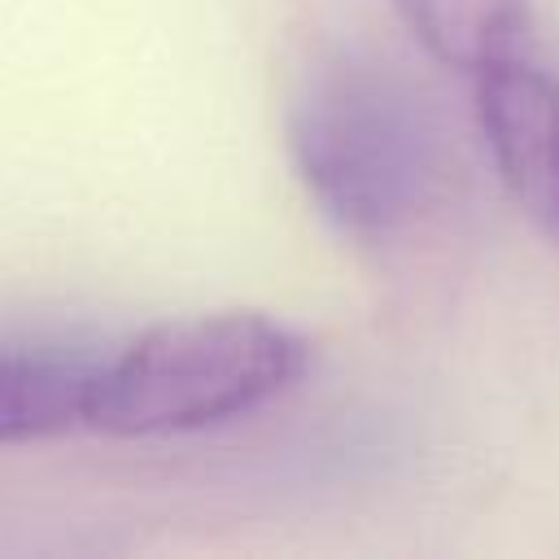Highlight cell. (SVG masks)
<instances>
[{"mask_svg": "<svg viewBox=\"0 0 559 559\" xmlns=\"http://www.w3.org/2000/svg\"><path fill=\"white\" fill-rule=\"evenodd\" d=\"M476 118L507 192L559 249V79L511 57L476 74Z\"/></svg>", "mask_w": 559, "mask_h": 559, "instance_id": "cell-3", "label": "cell"}, {"mask_svg": "<svg viewBox=\"0 0 559 559\" xmlns=\"http://www.w3.org/2000/svg\"><path fill=\"white\" fill-rule=\"evenodd\" d=\"M306 341L253 310L170 319L96 362L87 428L109 437L201 432L288 393Z\"/></svg>", "mask_w": 559, "mask_h": 559, "instance_id": "cell-2", "label": "cell"}, {"mask_svg": "<svg viewBox=\"0 0 559 559\" xmlns=\"http://www.w3.org/2000/svg\"><path fill=\"white\" fill-rule=\"evenodd\" d=\"M393 9L432 61L472 79L524 57L528 0H393Z\"/></svg>", "mask_w": 559, "mask_h": 559, "instance_id": "cell-5", "label": "cell"}, {"mask_svg": "<svg viewBox=\"0 0 559 559\" xmlns=\"http://www.w3.org/2000/svg\"><path fill=\"white\" fill-rule=\"evenodd\" d=\"M288 153L319 214L354 240L406 231L445 179V140L424 92L358 52L306 74L288 109Z\"/></svg>", "mask_w": 559, "mask_h": 559, "instance_id": "cell-1", "label": "cell"}, {"mask_svg": "<svg viewBox=\"0 0 559 559\" xmlns=\"http://www.w3.org/2000/svg\"><path fill=\"white\" fill-rule=\"evenodd\" d=\"M92 380L96 358L44 345H0V445L87 428Z\"/></svg>", "mask_w": 559, "mask_h": 559, "instance_id": "cell-4", "label": "cell"}]
</instances>
